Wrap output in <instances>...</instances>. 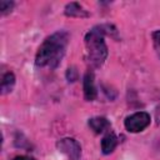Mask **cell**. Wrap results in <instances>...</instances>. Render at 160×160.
Segmentation results:
<instances>
[{
    "mask_svg": "<svg viewBox=\"0 0 160 160\" xmlns=\"http://www.w3.org/2000/svg\"><path fill=\"white\" fill-rule=\"evenodd\" d=\"M68 42H69V34L64 30L56 31L52 35L48 36L36 52L35 56L36 66L50 68V69L58 68L59 64L61 62V59L65 55Z\"/></svg>",
    "mask_w": 160,
    "mask_h": 160,
    "instance_id": "cell-1",
    "label": "cell"
},
{
    "mask_svg": "<svg viewBox=\"0 0 160 160\" xmlns=\"http://www.w3.org/2000/svg\"><path fill=\"white\" fill-rule=\"evenodd\" d=\"M104 26H95L85 35L86 59L94 68L101 66L108 58V46L104 40Z\"/></svg>",
    "mask_w": 160,
    "mask_h": 160,
    "instance_id": "cell-2",
    "label": "cell"
},
{
    "mask_svg": "<svg viewBox=\"0 0 160 160\" xmlns=\"http://www.w3.org/2000/svg\"><path fill=\"white\" fill-rule=\"evenodd\" d=\"M151 122V116L146 111H138L128 116L124 121V125L130 132H140L146 129Z\"/></svg>",
    "mask_w": 160,
    "mask_h": 160,
    "instance_id": "cell-3",
    "label": "cell"
},
{
    "mask_svg": "<svg viewBox=\"0 0 160 160\" xmlns=\"http://www.w3.org/2000/svg\"><path fill=\"white\" fill-rule=\"evenodd\" d=\"M56 148L69 160H79L81 156V146L72 138H64L56 142Z\"/></svg>",
    "mask_w": 160,
    "mask_h": 160,
    "instance_id": "cell-4",
    "label": "cell"
},
{
    "mask_svg": "<svg viewBox=\"0 0 160 160\" xmlns=\"http://www.w3.org/2000/svg\"><path fill=\"white\" fill-rule=\"evenodd\" d=\"M82 86H84V96L88 101H92L96 98V88L94 84V72L92 71H86L84 75V81H82Z\"/></svg>",
    "mask_w": 160,
    "mask_h": 160,
    "instance_id": "cell-5",
    "label": "cell"
},
{
    "mask_svg": "<svg viewBox=\"0 0 160 160\" xmlns=\"http://www.w3.org/2000/svg\"><path fill=\"white\" fill-rule=\"evenodd\" d=\"M118 145V138L114 132H108L101 140V151L102 154H110L115 150Z\"/></svg>",
    "mask_w": 160,
    "mask_h": 160,
    "instance_id": "cell-6",
    "label": "cell"
},
{
    "mask_svg": "<svg viewBox=\"0 0 160 160\" xmlns=\"http://www.w3.org/2000/svg\"><path fill=\"white\" fill-rule=\"evenodd\" d=\"M89 126H90L91 130H94V132L100 134V132H102L104 130H106L108 128H110V122L108 121L106 118L95 116V118H91V119L89 120Z\"/></svg>",
    "mask_w": 160,
    "mask_h": 160,
    "instance_id": "cell-7",
    "label": "cell"
},
{
    "mask_svg": "<svg viewBox=\"0 0 160 160\" xmlns=\"http://www.w3.org/2000/svg\"><path fill=\"white\" fill-rule=\"evenodd\" d=\"M65 14L68 16H88V12H85V10L78 4V2H70L66 5L65 8Z\"/></svg>",
    "mask_w": 160,
    "mask_h": 160,
    "instance_id": "cell-8",
    "label": "cell"
},
{
    "mask_svg": "<svg viewBox=\"0 0 160 160\" xmlns=\"http://www.w3.org/2000/svg\"><path fill=\"white\" fill-rule=\"evenodd\" d=\"M14 84H15V76H14V74L12 72H6L2 76V80H1V92L2 94H6V92L11 91Z\"/></svg>",
    "mask_w": 160,
    "mask_h": 160,
    "instance_id": "cell-9",
    "label": "cell"
},
{
    "mask_svg": "<svg viewBox=\"0 0 160 160\" xmlns=\"http://www.w3.org/2000/svg\"><path fill=\"white\" fill-rule=\"evenodd\" d=\"M152 41H154V48H155L158 55L160 56V30L152 32Z\"/></svg>",
    "mask_w": 160,
    "mask_h": 160,
    "instance_id": "cell-10",
    "label": "cell"
},
{
    "mask_svg": "<svg viewBox=\"0 0 160 160\" xmlns=\"http://www.w3.org/2000/svg\"><path fill=\"white\" fill-rule=\"evenodd\" d=\"M12 6H14V2L12 1H6V0H1L0 1V11L2 14L8 12V11H11Z\"/></svg>",
    "mask_w": 160,
    "mask_h": 160,
    "instance_id": "cell-11",
    "label": "cell"
},
{
    "mask_svg": "<svg viewBox=\"0 0 160 160\" xmlns=\"http://www.w3.org/2000/svg\"><path fill=\"white\" fill-rule=\"evenodd\" d=\"M12 160H35V159H34V158H30V156L21 155V156H16V158H14Z\"/></svg>",
    "mask_w": 160,
    "mask_h": 160,
    "instance_id": "cell-12",
    "label": "cell"
}]
</instances>
